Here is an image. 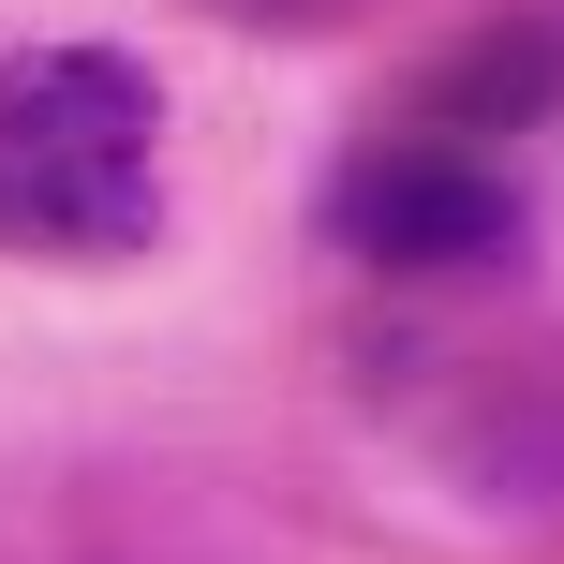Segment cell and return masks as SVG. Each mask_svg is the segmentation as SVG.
Returning <instances> with one entry per match:
<instances>
[{
    "label": "cell",
    "instance_id": "6da1fadb",
    "mask_svg": "<svg viewBox=\"0 0 564 564\" xmlns=\"http://www.w3.org/2000/svg\"><path fill=\"white\" fill-rule=\"evenodd\" d=\"M164 238V89L119 45L0 59V253L119 268Z\"/></svg>",
    "mask_w": 564,
    "mask_h": 564
},
{
    "label": "cell",
    "instance_id": "7a4b0ae2",
    "mask_svg": "<svg viewBox=\"0 0 564 564\" xmlns=\"http://www.w3.org/2000/svg\"><path fill=\"white\" fill-rule=\"evenodd\" d=\"M327 238L357 268H387V282H476V268L520 253V178L476 134L401 119V134H357L327 164Z\"/></svg>",
    "mask_w": 564,
    "mask_h": 564
},
{
    "label": "cell",
    "instance_id": "3957f363",
    "mask_svg": "<svg viewBox=\"0 0 564 564\" xmlns=\"http://www.w3.org/2000/svg\"><path fill=\"white\" fill-rule=\"evenodd\" d=\"M416 119H431V134H476V149L564 119V15H490V30H460V45L416 75Z\"/></svg>",
    "mask_w": 564,
    "mask_h": 564
},
{
    "label": "cell",
    "instance_id": "277c9868",
    "mask_svg": "<svg viewBox=\"0 0 564 564\" xmlns=\"http://www.w3.org/2000/svg\"><path fill=\"white\" fill-rule=\"evenodd\" d=\"M208 15H312V0H208Z\"/></svg>",
    "mask_w": 564,
    "mask_h": 564
}]
</instances>
